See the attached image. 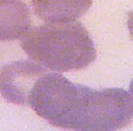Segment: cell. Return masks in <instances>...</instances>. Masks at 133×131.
Segmentation results:
<instances>
[{
	"instance_id": "6da1fadb",
	"label": "cell",
	"mask_w": 133,
	"mask_h": 131,
	"mask_svg": "<svg viewBox=\"0 0 133 131\" xmlns=\"http://www.w3.org/2000/svg\"><path fill=\"white\" fill-rule=\"evenodd\" d=\"M28 104L51 125L73 131H117L133 120V98L126 90L92 89L57 73L36 81Z\"/></svg>"
},
{
	"instance_id": "7a4b0ae2",
	"label": "cell",
	"mask_w": 133,
	"mask_h": 131,
	"mask_svg": "<svg viewBox=\"0 0 133 131\" xmlns=\"http://www.w3.org/2000/svg\"><path fill=\"white\" fill-rule=\"evenodd\" d=\"M21 47L32 61L57 72L85 68L97 56L89 33L76 20L36 26L22 37Z\"/></svg>"
},
{
	"instance_id": "3957f363",
	"label": "cell",
	"mask_w": 133,
	"mask_h": 131,
	"mask_svg": "<svg viewBox=\"0 0 133 131\" xmlns=\"http://www.w3.org/2000/svg\"><path fill=\"white\" fill-rule=\"evenodd\" d=\"M46 73L44 67L34 61H16L5 65L0 70V93L8 102L28 104L36 81Z\"/></svg>"
},
{
	"instance_id": "277c9868",
	"label": "cell",
	"mask_w": 133,
	"mask_h": 131,
	"mask_svg": "<svg viewBox=\"0 0 133 131\" xmlns=\"http://www.w3.org/2000/svg\"><path fill=\"white\" fill-rule=\"evenodd\" d=\"M91 5L92 0H32L35 14L46 23L77 20Z\"/></svg>"
},
{
	"instance_id": "5b68a950",
	"label": "cell",
	"mask_w": 133,
	"mask_h": 131,
	"mask_svg": "<svg viewBox=\"0 0 133 131\" xmlns=\"http://www.w3.org/2000/svg\"><path fill=\"white\" fill-rule=\"evenodd\" d=\"M30 26L29 9L22 0H0V41L22 37Z\"/></svg>"
},
{
	"instance_id": "8992f818",
	"label": "cell",
	"mask_w": 133,
	"mask_h": 131,
	"mask_svg": "<svg viewBox=\"0 0 133 131\" xmlns=\"http://www.w3.org/2000/svg\"><path fill=\"white\" fill-rule=\"evenodd\" d=\"M128 28H129L130 37L133 39V12H130L129 14V17H128Z\"/></svg>"
},
{
	"instance_id": "52a82bcc",
	"label": "cell",
	"mask_w": 133,
	"mask_h": 131,
	"mask_svg": "<svg viewBox=\"0 0 133 131\" xmlns=\"http://www.w3.org/2000/svg\"><path fill=\"white\" fill-rule=\"evenodd\" d=\"M129 91H130L131 95H132V96H133V79L131 80L130 85H129Z\"/></svg>"
}]
</instances>
